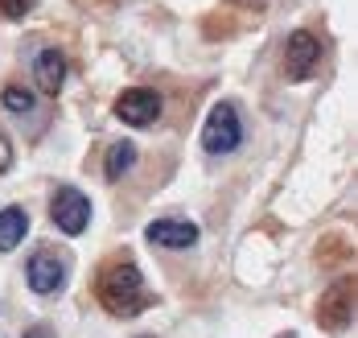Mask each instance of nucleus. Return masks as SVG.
<instances>
[{"label": "nucleus", "mask_w": 358, "mask_h": 338, "mask_svg": "<svg viewBox=\"0 0 358 338\" xmlns=\"http://www.w3.org/2000/svg\"><path fill=\"white\" fill-rule=\"evenodd\" d=\"M95 293H99V305L108 309L111 318H136L144 305H148V289H144V276L141 268L132 260H115L108 264L103 272H99V285H95Z\"/></svg>", "instance_id": "f257e3e1"}, {"label": "nucleus", "mask_w": 358, "mask_h": 338, "mask_svg": "<svg viewBox=\"0 0 358 338\" xmlns=\"http://www.w3.org/2000/svg\"><path fill=\"white\" fill-rule=\"evenodd\" d=\"M115 115L124 124H132V128H148V124L161 120V95L148 91V87H132V91H124L115 99Z\"/></svg>", "instance_id": "423d86ee"}, {"label": "nucleus", "mask_w": 358, "mask_h": 338, "mask_svg": "<svg viewBox=\"0 0 358 338\" xmlns=\"http://www.w3.org/2000/svg\"><path fill=\"white\" fill-rule=\"evenodd\" d=\"M50 219L62 235H83L91 223V198L74 186H58L50 198Z\"/></svg>", "instance_id": "7ed1b4c3"}, {"label": "nucleus", "mask_w": 358, "mask_h": 338, "mask_svg": "<svg viewBox=\"0 0 358 338\" xmlns=\"http://www.w3.org/2000/svg\"><path fill=\"white\" fill-rule=\"evenodd\" d=\"M317 62H322V41L313 38L309 29H296V34H288V41H285V75L292 78V83H305V78H313Z\"/></svg>", "instance_id": "39448f33"}, {"label": "nucleus", "mask_w": 358, "mask_h": 338, "mask_svg": "<svg viewBox=\"0 0 358 338\" xmlns=\"http://www.w3.org/2000/svg\"><path fill=\"white\" fill-rule=\"evenodd\" d=\"M34 78H37V91L58 95L62 83H66V58H62V50L45 45V50L37 54V62H34Z\"/></svg>", "instance_id": "1a4fd4ad"}, {"label": "nucleus", "mask_w": 358, "mask_h": 338, "mask_svg": "<svg viewBox=\"0 0 358 338\" xmlns=\"http://www.w3.org/2000/svg\"><path fill=\"white\" fill-rule=\"evenodd\" d=\"M0 99H4V108H8L13 115H29V112H34V91H25V87H17V83H13V87H4V95H0Z\"/></svg>", "instance_id": "f8f14e48"}, {"label": "nucleus", "mask_w": 358, "mask_h": 338, "mask_svg": "<svg viewBox=\"0 0 358 338\" xmlns=\"http://www.w3.org/2000/svg\"><path fill=\"white\" fill-rule=\"evenodd\" d=\"M132 165H136V145L120 141V145H111L108 149V165H103V174H108V182H120Z\"/></svg>", "instance_id": "9b49d317"}, {"label": "nucleus", "mask_w": 358, "mask_h": 338, "mask_svg": "<svg viewBox=\"0 0 358 338\" xmlns=\"http://www.w3.org/2000/svg\"><path fill=\"white\" fill-rule=\"evenodd\" d=\"M144 239L157 244V248L181 252V248H194L198 244V227L189 223V219H157V223L144 227Z\"/></svg>", "instance_id": "6e6552de"}, {"label": "nucleus", "mask_w": 358, "mask_h": 338, "mask_svg": "<svg viewBox=\"0 0 358 338\" xmlns=\"http://www.w3.org/2000/svg\"><path fill=\"white\" fill-rule=\"evenodd\" d=\"M37 0H0V17H8V21H21L25 13H34Z\"/></svg>", "instance_id": "ddd939ff"}, {"label": "nucleus", "mask_w": 358, "mask_h": 338, "mask_svg": "<svg viewBox=\"0 0 358 338\" xmlns=\"http://www.w3.org/2000/svg\"><path fill=\"white\" fill-rule=\"evenodd\" d=\"M8 169H13V145H8V136L0 128V174H8Z\"/></svg>", "instance_id": "4468645a"}, {"label": "nucleus", "mask_w": 358, "mask_h": 338, "mask_svg": "<svg viewBox=\"0 0 358 338\" xmlns=\"http://www.w3.org/2000/svg\"><path fill=\"white\" fill-rule=\"evenodd\" d=\"M239 145H243V120L235 112V104H215L202 124V149L210 157H222V153H235Z\"/></svg>", "instance_id": "f03ea898"}, {"label": "nucleus", "mask_w": 358, "mask_h": 338, "mask_svg": "<svg viewBox=\"0 0 358 338\" xmlns=\"http://www.w3.org/2000/svg\"><path fill=\"white\" fill-rule=\"evenodd\" d=\"M350 318H355V281L342 276V281H334L322 293V301H317V322H322L325 330L338 335V330L350 326Z\"/></svg>", "instance_id": "20e7f679"}, {"label": "nucleus", "mask_w": 358, "mask_h": 338, "mask_svg": "<svg viewBox=\"0 0 358 338\" xmlns=\"http://www.w3.org/2000/svg\"><path fill=\"white\" fill-rule=\"evenodd\" d=\"M239 4H248V8H251V4H264V0H239Z\"/></svg>", "instance_id": "2eb2a0df"}, {"label": "nucleus", "mask_w": 358, "mask_h": 338, "mask_svg": "<svg viewBox=\"0 0 358 338\" xmlns=\"http://www.w3.org/2000/svg\"><path fill=\"white\" fill-rule=\"evenodd\" d=\"M25 276H29V289L37 297H50V293H58L66 285V260L58 252H37L29 268H25Z\"/></svg>", "instance_id": "0eeeda50"}, {"label": "nucleus", "mask_w": 358, "mask_h": 338, "mask_svg": "<svg viewBox=\"0 0 358 338\" xmlns=\"http://www.w3.org/2000/svg\"><path fill=\"white\" fill-rule=\"evenodd\" d=\"M29 235V211L25 206H4L0 211V252H13Z\"/></svg>", "instance_id": "9d476101"}]
</instances>
